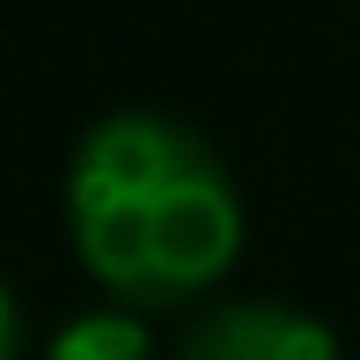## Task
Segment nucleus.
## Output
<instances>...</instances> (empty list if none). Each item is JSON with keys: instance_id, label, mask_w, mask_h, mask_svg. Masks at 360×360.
Wrapping results in <instances>:
<instances>
[{"instance_id": "1", "label": "nucleus", "mask_w": 360, "mask_h": 360, "mask_svg": "<svg viewBox=\"0 0 360 360\" xmlns=\"http://www.w3.org/2000/svg\"><path fill=\"white\" fill-rule=\"evenodd\" d=\"M59 206L81 272L133 316L206 302L250 236V206L221 147L155 103H118L81 125Z\"/></svg>"}, {"instance_id": "2", "label": "nucleus", "mask_w": 360, "mask_h": 360, "mask_svg": "<svg viewBox=\"0 0 360 360\" xmlns=\"http://www.w3.org/2000/svg\"><path fill=\"white\" fill-rule=\"evenodd\" d=\"M176 360H346L338 331L287 294H214L191 309Z\"/></svg>"}, {"instance_id": "3", "label": "nucleus", "mask_w": 360, "mask_h": 360, "mask_svg": "<svg viewBox=\"0 0 360 360\" xmlns=\"http://www.w3.org/2000/svg\"><path fill=\"white\" fill-rule=\"evenodd\" d=\"M44 360H162V353H155L147 316L103 302V309H81V316L59 323V331L44 338Z\"/></svg>"}, {"instance_id": "4", "label": "nucleus", "mask_w": 360, "mask_h": 360, "mask_svg": "<svg viewBox=\"0 0 360 360\" xmlns=\"http://www.w3.org/2000/svg\"><path fill=\"white\" fill-rule=\"evenodd\" d=\"M0 360H22V302L8 280H0Z\"/></svg>"}]
</instances>
